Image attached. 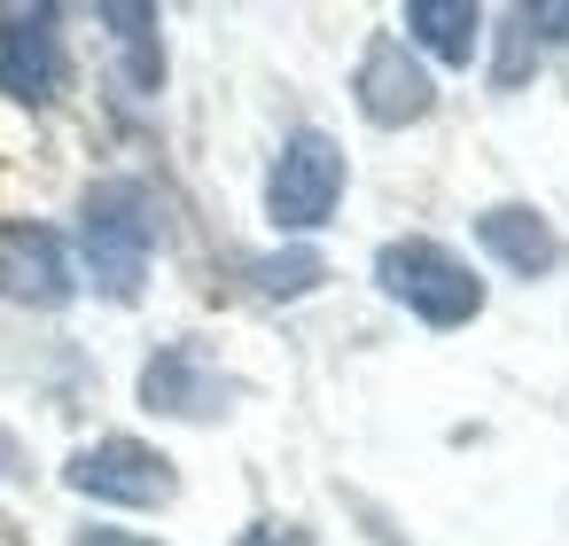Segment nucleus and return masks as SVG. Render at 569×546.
<instances>
[{
    "label": "nucleus",
    "mask_w": 569,
    "mask_h": 546,
    "mask_svg": "<svg viewBox=\"0 0 569 546\" xmlns=\"http://www.w3.org/2000/svg\"><path fill=\"white\" fill-rule=\"evenodd\" d=\"M79 242H87V266H94V289H102V297H141L149 250H157L149 196H141L133 180L87 188V203H79Z\"/></svg>",
    "instance_id": "1"
},
{
    "label": "nucleus",
    "mask_w": 569,
    "mask_h": 546,
    "mask_svg": "<svg viewBox=\"0 0 569 546\" xmlns=\"http://www.w3.org/2000/svg\"><path fill=\"white\" fill-rule=\"evenodd\" d=\"M375 281H382V297H398V305L421 312L429 328H468V320L483 312V281L468 274V258H452V250L429 242V235L382 242Z\"/></svg>",
    "instance_id": "2"
},
{
    "label": "nucleus",
    "mask_w": 569,
    "mask_h": 546,
    "mask_svg": "<svg viewBox=\"0 0 569 546\" xmlns=\"http://www.w3.org/2000/svg\"><path fill=\"white\" fill-rule=\"evenodd\" d=\"M336 203H343V149L328 133H312V126L289 133L273 172H266V219L281 235H312V227H328Z\"/></svg>",
    "instance_id": "3"
},
{
    "label": "nucleus",
    "mask_w": 569,
    "mask_h": 546,
    "mask_svg": "<svg viewBox=\"0 0 569 546\" xmlns=\"http://www.w3.org/2000/svg\"><path fill=\"white\" fill-rule=\"evenodd\" d=\"M234 398H242V383H234L219 359H203L196 344H164V351L141 367V406H149V414H172V421H219Z\"/></svg>",
    "instance_id": "4"
},
{
    "label": "nucleus",
    "mask_w": 569,
    "mask_h": 546,
    "mask_svg": "<svg viewBox=\"0 0 569 546\" xmlns=\"http://www.w3.org/2000/svg\"><path fill=\"white\" fill-rule=\"evenodd\" d=\"M71 492L87 499H118V507H164L172 499V460L141 437H102L87 453H71Z\"/></svg>",
    "instance_id": "5"
},
{
    "label": "nucleus",
    "mask_w": 569,
    "mask_h": 546,
    "mask_svg": "<svg viewBox=\"0 0 569 546\" xmlns=\"http://www.w3.org/2000/svg\"><path fill=\"white\" fill-rule=\"evenodd\" d=\"M0 87L17 102H56L63 87V40H56V9H17L0 17Z\"/></svg>",
    "instance_id": "6"
},
{
    "label": "nucleus",
    "mask_w": 569,
    "mask_h": 546,
    "mask_svg": "<svg viewBox=\"0 0 569 546\" xmlns=\"http://www.w3.org/2000/svg\"><path fill=\"white\" fill-rule=\"evenodd\" d=\"M0 289L24 305H63L71 297V250L56 227L40 219H9L0 227Z\"/></svg>",
    "instance_id": "7"
},
{
    "label": "nucleus",
    "mask_w": 569,
    "mask_h": 546,
    "mask_svg": "<svg viewBox=\"0 0 569 546\" xmlns=\"http://www.w3.org/2000/svg\"><path fill=\"white\" fill-rule=\"evenodd\" d=\"M429 102H437V87L406 56V40H375L367 63H359V110L375 126H413V118H429Z\"/></svg>",
    "instance_id": "8"
},
{
    "label": "nucleus",
    "mask_w": 569,
    "mask_h": 546,
    "mask_svg": "<svg viewBox=\"0 0 569 546\" xmlns=\"http://www.w3.org/2000/svg\"><path fill=\"white\" fill-rule=\"evenodd\" d=\"M476 242H483L507 274H522V281H538V274L561 266V235H553L530 203H491V211L476 219Z\"/></svg>",
    "instance_id": "9"
},
{
    "label": "nucleus",
    "mask_w": 569,
    "mask_h": 546,
    "mask_svg": "<svg viewBox=\"0 0 569 546\" xmlns=\"http://www.w3.org/2000/svg\"><path fill=\"white\" fill-rule=\"evenodd\" d=\"M476 9H468V0H413V9H406V32L429 48V56H445V63H468L476 56Z\"/></svg>",
    "instance_id": "10"
},
{
    "label": "nucleus",
    "mask_w": 569,
    "mask_h": 546,
    "mask_svg": "<svg viewBox=\"0 0 569 546\" xmlns=\"http://www.w3.org/2000/svg\"><path fill=\"white\" fill-rule=\"evenodd\" d=\"M250 281H258V297H305V289L328 281V258L320 250H273V258L250 266Z\"/></svg>",
    "instance_id": "11"
},
{
    "label": "nucleus",
    "mask_w": 569,
    "mask_h": 546,
    "mask_svg": "<svg viewBox=\"0 0 569 546\" xmlns=\"http://www.w3.org/2000/svg\"><path fill=\"white\" fill-rule=\"evenodd\" d=\"M234 546H312V530H297V523H250Z\"/></svg>",
    "instance_id": "12"
},
{
    "label": "nucleus",
    "mask_w": 569,
    "mask_h": 546,
    "mask_svg": "<svg viewBox=\"0 0 569 546\" xmlns=\"http://www.w3.org/2000/svg\"><path fill=\"white\" fill-rule=\"evenodd\" d=\"M71 546H157V538H133V530H118V523H87Z\"/></svg>",
    "instance_id": "13"
},
{
    "label": "nucleus",
    "mask_w": 569,
    "mask_h": 546,
    "mask_svg": "<svg viewBox=\"0 0 569 546\" xmlns=\"http://www.w3.org/2000/svg\"><path fill=\"white\" fill-rule=\"evenodd\" d=\"M530 24H553V32L569 40V9H530Z\"/></svg>",
    "instance_id": "14"
}]
</instances>
